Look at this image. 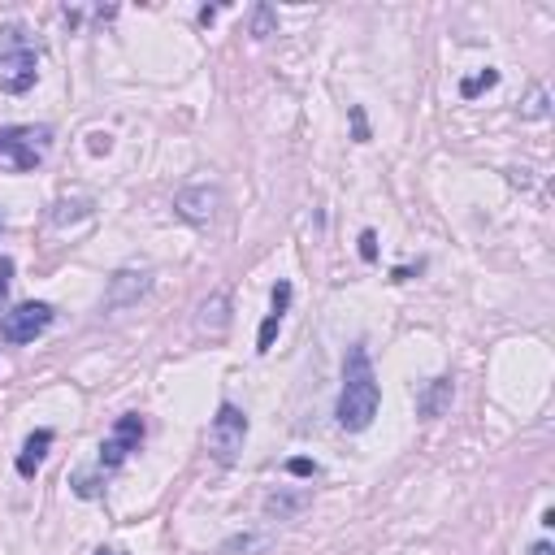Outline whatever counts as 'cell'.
I'll return each mask as SVG.
<instances>
[{"label":"cell","instance_id":"5","mask_svg":"<svg viewBox=\"0 0 555 555\" xmlns=\"http://www.w3.org/2000/svg\"><path fill=\"white\" fill-rule=\"evenodd\" d=\"M139 443H143V416L139 413L118 416L113 434L100 443V469H118V464H126V456L139 452Z\"/></svg>","mask_w":555,"mask_h":555},{"label":"cell","instance_id":"2","mask_svg":"<svg viewBox=\"0 0 555 555\" xmlns=\"http://www.w3.org/2000/svg\"><path fill=\"white\" fill-rule=\"evenodd\" d=\"M53 148V126H0V165L31 174Z\"/></svg>","mask_w":555,"mask_h":555},{"label":"cell","instance_id":"7","mask_svg":"<svg viewBox=\"0 0 555 555\" xmlns=\"http://www.w3.org/2000/svg\"><path fill=\"white\" fill-rule=\"evenodd\" d=\"M221 209V191L213 182H196V187H182L179 196H174V213L182 221H191V226H209V221L218 218Z\"/></svg>","mask_w":555,"mask_h":555},{"label":"cell","instance_id":"20","mask_svg":"<svg viewBox=\"0 0 555 555\" xmlns=\"http://www.w3.org/2000/svg\"><path fill=\"white\" fill-rule=\"evenodd\" d=\"M360 260H369V265L377 260V235L374 230H360Z\"/></svg>","mask_w":555,"mask_h":555},{"label":"cell","instance_id":"1","mask_svg":"<svg viewBox=\"0 0 555 555\" xmlns=\"http://www.w3.org/2000/svg\"><path fill=\"white\" fill-rule=\"evenodd\" d=\"M377 404H382V391H377V377H374V360L365 352V343H352L347 360H343V391H338V404H335L338 425L347 434L369 430L377 416Z\"/></svg>","mask_w":555,"mask_h":555},{"label":"cell","instance_id":"13","mask_svg":"<svg viewBox=\"0 0 555 555\" xmlns=\"http://www.w3.org/2000/svg\"><path fill=\"white\" fill-rule=\"evenodd\" d=\"M274 547V534L269 530H257V534H235L230 542H226V551L230 555H265Z\"/></svg>","mask_w":555,"mask_h":555},{"label":"cell","instance_id":"21","mask_svg":"<svg viewBox=\"0 0 555 555\" xmlns=\"http://www.w3.org/2000/svg\"><path fill=\"white\" fill-rule=\"evenodd\" d=\"M9 282H14V260L0 257V304H5V296H9ZM5 313V308H0Z\"/></svg>","mask_w":555,"mask_h":555},{"label":"cell","instance_id":"23","mask_svg":"<svg viewBox=\"0 0 555 555\" xmlns=\"http://www.w3.org/2000/svg\"><path fill=\"white\" fill-rule=\"evenodd\" d=\"M287 469H291V473H296V477H313V473H317V464H313V460H304V456L287 460Z\"/></svg>","mask_w":555,"mask_h":555},{"label":"cell","instance_id":"16","mask_svg":"<svg viewBox=\"0 0 555 555\" xmlns=\"http://www.w3.org/2000/svg\"><path fill=\"white\" fill-rule=\"evenodd\" d=\"M274 31H278V14L269 5H257V9H252V35H257V40H269Z\"/></svg>","mask_w":555,"mask_h":555},{"label":"cell","instance_id":"12","mask_svg":"<svg viewBox=\"0 0 555 555\" xmlns=\"http://www.w3.org/2000/svg\"><path fill=\"white\" fill-rule=\"evenodd\" d=\"M48 447H53V430H35V434L26 438V447H22V456H18V473L22 477H35V473H40V464H44V456H48Z\"/></svg>","mask_w":555,"mask_h":555},{"label":"cell","instance_id":"3","mask_svg":"<svg viewBox=\"0 0 555 555\" xmlns=\"http://www.w3.org/2000/svg\"><path fill=\"white\" fill-rule=\"evenodd\" d=\"M243 443H248V416H243V408L221 404L218 416L209 421V456L218 464H235Z\"/></svg>","mask_w":555,"mask_h":555},{"label":"cell","instance_id":"10","mask_svg":"<svg viewBox=\"0 0 555 555\" xmlns=\"http://www.w3.org/2000/svg\"><path fill=\"white\" fill-rule=\"evenodd\" d=\"M196 326L204 330V335H226L230 330V296L226 291H213V296L200 304V317H196Z\"/></svg>","mask_w":555,"mask_h":555},{"label":"cell","instance_id":"4","mask_svg":"<svg viewBox=\"0 0 555 555\" xmlns=\"http://www.w3.org/2000/svg\"><path fill=\"white\" fill-rule=\"evenodd\" d=\"M53 304H44V299H26L18 308H9V313H0V338L5 343H35V338L53 326Z\"/></svg>","mask_w":555,"mask_h":555},{"label":"cell","instance_id":"6","mask_svg":"<svg viewBox=\"0 0 555 555\" xmlns=\"http://www.w3.org/2000/svg\"><path fill=\"white\" fill-rule=\"evenodd\" d=\"M40 79V57L18 44L14 53H0V92H9V96H22V92H31Z\"/></svg>","mask_w":555,"mask_h":555},{"label":"cell","instance_id":"8","mask_svg":"<svg viewBox=\"0 0 555 555\" xmlns=\"http://www.w3.org/2000/svg\"><path fill=\"white\" fill-rule=\"evenodd\" d=\"M152 291V274L148 269H118L104 287V313H122Z\"/></svg>","mask_w":555,"mask_h":555},{"label":"cell","instance_id":"26","mask_svg":"<svg viewBox=\"0 0 555 555\" xmlns=\"http://www.w3.org/2000/svg\"><path fill=\"white\" fill-rule=\"evenodd\" d=\"M96 555H122V551H96Z\"/></svg>","mask_w":555,"mask_h":555},{"label":"cell","instance_id":"24","mask_svg":"<svg viewBox=\"0 0 555 555\" xmlns=\"http://www.w3.org/2000/svg\"><path fill=\"white\" fill-rule=\"evenodd\" d=\"M352 131H356V139H360V143L369 139V126H365V113H360V109H352Z\"/></svg>","mask_w":555,"mask_h":555},{"label":"cell","instance_id":"17","mask_svg":"<svg viewBox=\"0 0 555 555\" xmlns=\"http://www.w3.org/2000/svg\"><path fill=\"white\" fill-rule=\"evenodd\" d=\"M495 83H499L495 70H482L477 79H464V83H460V96H469V100H473L477 92H486V87H495Z\"/></svg>","mask_w":555,"mask_h":555},{"label":"cell","instance_id":"18","mask_svg":"<svg viewBox=\"0 0 555 555\" xmlns=\"http://www.w3.org/2000/svg\"><path fill=\"white\" fill-rule=\"evenodd\" d=\"M282 330V317L278 313H269V317L260 321V335H257V352H269L274 347V335Z\"/></svg>","mask_w":555,"mask_h":555},{"label":"cell","instance_id":"19","mask_svg":"<svg viewBox=\"0 0 555 555\" xmlns=\"http://www.w3.org/2000/svg\"><path fill=\"white\" fill-rule=\"evenodd\" d=\"M74 495H79V499H96L100 495V482H96V477H87V473H79V477H74Z\"/></svg>","mask_w":555,"mask_h":555},{"label":"cell","instance_id":"25","mask_svg":"<svg viewBox=\"0 0 555 555\" xmlns=\"http://www.w3.org/2000/svg\"><path fill=\"white\" fill-rule=\"evenodd\" d=\"M530 555H555V547H551V542H534V547H530Z\"/></svg>","mask_w":555,"mask_h":555},{"label":"cell","instance_id":"11","mask_svg":"<svg viewBox=\"0 0 555 555\" xmlns=\"http://www.w3.org/2000/svg\"><path fill=\"white\" fill-rule=\"evenodd\" d=\"M308 503H313L308 491H274V495L265 499V516H269V521H296Z\"/></svg>","mask_w":555,"mask_h":555},{"label":"cell","instance_id":"9","mask_svg":"<svg viewBox=\"0 0 555 555\" xmlns=\"http://www.w3.org/2000/svg\"><path fill=\"white\" fill-rule=\"evenodd\" d=\"M452 377H430L421 391H416V416H425V421H434L452 408Z\"/></svg>","mask_w":555,"mask_h":555},{"label":"cell","instance_id":"22","mask_svg":"<svg viewBox=\"0 0 555 555\" xmlns=\"http://www.w3.org/2000/svg\"><path fill=\"white\" fill-rule=\"evenodd\" d=\"M287 304H291V282H278V287H274V313H278V317L287 313Z\"/></svg>","mask_w":555,"mask_h":555},{"label":"cell","instance_id":"14","mask_svg":"<svg viewBox=\"0 0 555 555\" xmlns=\"http://www.w3.org/2000/svg\"><path fill=\"white\" fill-rule=\"evenodd\" d=\"M521 118L525 122L551 118V96H547V87H542V83H534V87H530V96L521 100Z\"/></svg>","mask_w":555,"mask_h":555},{"label":"cell","instance_id":"15","mask_svg":"<svg viewBox=\"0 0 555 555\" xmlns=\"http://www.w3.org/2000/svg\"><path fill=\"white\" fill-rule=\"evenodd\" d=\"M92 213H96L92 200H61L57 209H53V226H74V221L92 218Z\"/></svg>","mask_w":555,"mask_h":555}]
</instances>
